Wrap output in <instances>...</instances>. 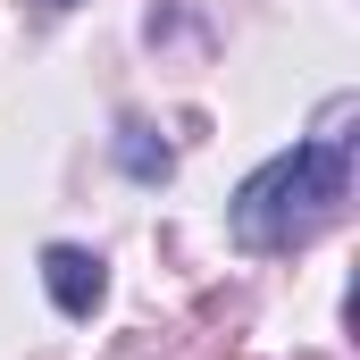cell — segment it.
Listing matches in <instances>:
<instances>
[{
	"label": "cell",
	"instance_id": "1",
	"mask_svg": "<svg viewBox=\"0 0 360 360\" xmlns=\"http://www.w3.org/2000/svg\"><path fill=\"white\" fill-rule=\"evenodd\" d=\"M344 193H352V160H344L335 134H319V143L276 151L269 168H252L235 210H226V226H235L243 252H293L344 210Z\"/></svg>",
	"mask_w": 360,
	"mask_h": 360
},
{
	"label": "cell",
	"instance_id": "2",
	"mask_svg": "<svg viewBox=\"0 0 360 360\" xmlns=\"http://www.w3.org/2000/svg\"><path fill=\"white\" fill-rule=\"evenodd\" d=\"M42 285H51V302H59L68 319H92L101 293H109V276H101V260H92L84 243H51V252H42Z\"/></svg>",
	"mask_w": 360,
	"mask_h": 360
},
{
	"label": "cell",
	"instance_id": "3",
	"mask_svg": "<svg viewBox=\"0 0 360 360\" xmlns=\"http://www.w3.org/2000/svg\"><path fill=\"white\" fill-rule=\"evenodd\" d=\"M117 160H126L134 176H168V143H151L143 126H126V134H117Z\"/></svg>",
	"mask_w": 360,
	"mask_h": 360
}]
</instances>
